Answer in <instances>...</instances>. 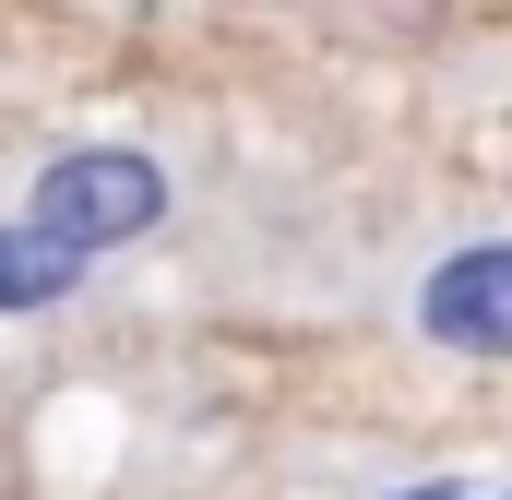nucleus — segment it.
<instances>
[{
  "label": "nucleus",
  "mask_w": 512,
  "mask_h": 500,
  "mask_svg": "<svg viewBox=\"0 0 512 500\" xmlns=\"http://www.w3.org/2000/svg\"><path fill=\"white\" fill-rule=\"evenodd\" d=\"M405 334L429 358H465V370H512V227L477 239H441L405 274Z\"/></svg>",
  "instance_id": "obj_2"
},
{
  "label": "nucleus",
  "mask_w": 512,
  "mask_h": 500,
  "mask_svg": "<svg viewBox=\"0 0 512 500\" xmlns=\"http://www.w3.org/2000/svg\"><path fill=\"white\" fill-rule=\"evenodd\" d=\"M167 203H179V179H167V155H143V143H60V155L24 179V227L72 239L84 262L155 239Z\"/></svg>",
  "instance_id": "obj_1"
},
{
  "label": "nucleus",
  "mask_w": 512,
  "mask_h": 500,
  "mask_svg": "<svg viewBox=\"0 0 512 500\" xmlns=\"http://www.w3.org/2000/svg\"><path fill=\"white\" fill-rule=\"evenodd\" d=\"M84 250L48 239V227H24V215H0V322H36V310H60V298H84Z\"/></svg>",
  "instance_id": "obj_3"
},
{
  "label": "nucleus",
  "mask_w": 512,
  "mask_h": 500,
  "mask_svg": "<svg viewBox=\"0 0 512 500\" xmlns=\"http://www.w3.org/2000/svg\"><path fill=\"white\" fill-rule=\"evenodd\" d=\"M382 500H512V489H465V477H405V489H382Z\"/></svg>",
  "instance_id": "obj_4"
}]
</instances>
